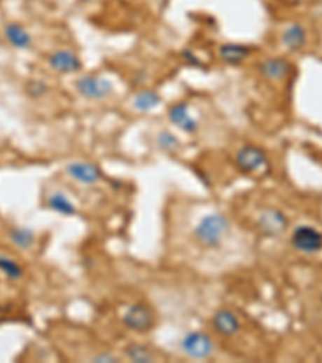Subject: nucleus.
<instances>
[{
    "label": "nucleus",
    "mask_w": 322,
    "mask_h": 363,
    "mask_svg": "<svg viewBox=\"0 0 322 363\" xmlns=\"http://www.w3.org/2000/svg\"><path fill=\"white\" fill-rule=\"evenodd\" d=\"M155 144H157V147L161 152L171 153V156H173V153H177L182 149L181 139L169 130L158 131L157 136H155Z\"/></svg>",
    "instance_id": "nucleus-18"
},
{
    "label": "nucleus",
    "mask_w": 322,
    "mask_h": 363,
    "mask_svg": "<svg viewBox=\"0 0 322 363\" xmlns=\"http://www.w3.org/2000/svg\"><path fill=\"white\" fill-rule=\"evenodd\" d=\"M179 347L182 354L193 360H206L213 355L214 343L208 334L200 331H190L182 336Z\"/></svg>",
    "instance_id": "nucleus-4"
},
{
    "label": "nucleus",
    "mask_w": 322,
    "mask_h": 363,
    "mask_svg": "<svg viewBox=\"0 0 322 363\" xmlns=\"http://www.w3.org/2000/svg\"><path fill=\"white\" fill-rule=\"evenodd\" d=\"M64 172L73 181L83 186H94L104 178L102 168L90 160H71L64 167Z\"/></svg>",
    "instance_id": "nucleus-6"
},
{
    "label": "nucleus",
    "mask_w": 322,
    "mask_h": 363,
    "mask_svg": "<svg viewBox=\"0 0 322 363\" xmlns=\"http://www.w3.org/2000/svg\"><path fill=\"white\" fill-rule=\"evenodd\" d=\"M79 2H83V4H95V2H99V0H79Z\"/></svg>",
    "instance_id": "nucleus-25"
},
{
    "label": "nucleus",
    "mask_w": 322,
    "mask_h": 363,
    "mask_svg": "<svg viewBox=\"0 0 322 363\" xmlns=\"http://www.w3.org/2000/svg\"><path fill=\"white\" fill-rule=\"evenodd\" d=\"M0 271H2V273L12 281L21 280L24 275L23 266H20L15 260H12L10 257H5V255H0Z\"/></svg>",
    "instance_id": "nucleus-21"
},
{
    "label": "nucleus",
    "mask_w": 322,
    "mask_h": 363,
    "mask_svg": "<svg viewBox=\"0 0 322 363\" xmlns=\"http://www.w3.org/2000/svg\"><path fill=\"white\" fill-rule=\"evenodd\" d=\"M235 167L246 176L261 178L271 172V162L266 151L256 144H244L234 157Z\"/></svg>",
    "instance_id": "nucleus-2"
},
{
    "label": "nucleus",
    "mask_w": 322,
    "mask_h": 363,
    "mask_svg": "<svg viewBox=\"0 0 322 363\" xmlns=\"http://www.w3.org/2000/svg\"><path fill=\"white\" fill-rule=\"evenodd\" d=\"M166 116H168V121L177 130L186 132V135H197L200 131V125H198V120L192 115L190 107L187 102H174L168 107V111H166Z\"/></svg>",
    "instance_id": "nucleus-8"
},
{
    "label": "nucleus",
    "mask_w": 322,
    "mask_h": 363,
    "mask_svg": "<svg viewBox=\"0 0 322 363\" xmlns=\"http://www.w3.org/2000/svg\"><path fill=\"white\" fill-rule=\"evenodd\" d=\"M4 37L5 41H7L8 44L16 50H28L32 47V42H34L32 36L29 34V31L26 29L23 25L16 23V21L5 23Z\"/></svg>",
    "instance_id": "nucleus-13"
},
{
    "label": "nucleus",
    "mask_w": 322,
    "mask_h": 363,
    "mask_svg": "<svg viewBox=\"0 0 322 363\" xmlns=\"http://www.w3.org/2000/svg\"><path fill=\"white\" fill-rule=\"evenodd\" d=\"M181 55H182V58H184V62L187 63V65H190V67H202L203 65L200 58L195 55V52L184 50V52L181 53Z\"/></svg>",
    "instance_id": "nucleus-23"
},
{
    "label": "nucleus",
    "mask_w": 322,
    "mask_h": 363,
    "mask_svg": "<svg viewBox=\"0 0 322 363\" xmlns=\"http://www.w3.org/2000/svg\"><path fill=\"white\" fill-rule=\"evenodd\" d=\"M321 302H322V297H321Z\"/></svg>",
    "instance_id": "nucleus-26"
},
{
    "label": "nucleus",
    "mask_w": 322,
    "mask_h": 363,
    "mask_svg": "<svg viewBox=\"0 0 322 363\" xmlns=\"http://www.w3.org/2000/svg\"><path fill=\"white\" fill-rule=\"evenodd\" d=\"M74 89L85 100L90 102H102V100L108 99L115 93V86L110 79L104 76H97V74H83L74 81Z\"/></svg>",
    "instance_id": "nucleus-3"
},
{
    "label": "nucleus",
    "mask_w": 322,
    "mask_h": 363,
    "mask_svg": "<svg viewBox=\"0 0 322 363\" xmlns=\"http://www.w3.org/2000/svg\"><path fill=\"white\" fill-rule=\"evenodd\" d=\"M47 208L63 217H76L78 213L76 205H74L73 202L68 199L66 194L62 191L52 192V194L47 197Z\"/></svg>",
    "instance_id": "nucleus-17"
},
{
    "label": "nucleus",
    "mask_w": 322,
    "mask_h": 363,
    "mask_svg": "<svg viewBox=\"0 0 322 363\" xmlns=\"http://www.w3.org/2000/svg\"><path fill=\"white\" fill-rule=\"evenodd\" d=\"M8 238L15 247L21 250H29L36 244V234L29 228L16 226L8 231Z\"/></svg>",
    "instance_id": "nucleus-19"
},
{
    "label": "nucleus",
    "mask_w": 322,
    "mask_h": 363,
    "mask_svg": "<svg viewBox=\"0 0 322 363\" xmlns=\"http://www.w3.org/2000/svg\"><path fill=\"white\" fill-rule=\"evenodd\" d=\"M94 362H118V357L110 355V354H102V355H95Z\"/></svg>",
    "instance_id": "nucleus-24"
},
{
    "label": "nucleus",
    "mask_w": 322,
    "mask_h": 363,
    "mask_svg": "<svg viewBox=\"0 0 322 363\" xmlns=\"http://www.w3.org/2000/svg\"><path fill=\"white\" fill-rule=\"evenodd\" d=\"M230 229V221L224 213L214 212L209 215L203 217L202 221L198 223L193 229V236H195L197 242L205 249H219L224 242L225 236H227Z\"/></svg>",
    "instance_id": "nucleus-1"
},
{
    "label": "nucleus",
    "mask_w": 322,
    "mask_h": 363,
    "mask_svg": "<svg viewBox=\"0 0 322 363\" xmlns=\"http://www.w3.org/2000/svg\"><path fill=\"white\" fill-rule=\"evenodd\" d=\"M47 63L53 71L60 74H78L83 71V60L71 49H57L48 53Z\"/></svg>",
    "instance_id": "nucleus-9"
},
{
    "label": "nucleus",
    "mask_w": 322,
    "mask_h": 363,
    "mask_svg": "<svg viewBox=\"0 0 322 363\" xmlns=\"http://www.w3.org/2000/svg\"><path fill=\"white\" fill-rule=\"evenodd\" d=\"M251 55V47L241 42H224L218 47L219 60L225 65L239 67Z\"/></svg>",
    "instance_id": "nucleus-12"
},
{
    "label": "nucleus",
    "mask_w": 322,
    "mask_h": 363,
    "mask_svg": "<svg viewBox=\"0 0 322 363\" xmlns=\"http://www.w3.org/2000/svg\"><path fill=\"white\" fill-rule=\"evenodd\" d=\"M132 109L137 114H152L163 104V97L155 89H139L132 97Z\"/></svg>",
    "instance_id": "nucleus-15"
},
{
    "label": "nucleus",
    "mask_w": 322,
    "mask_h": 363,
    "mask_svg": "<svg viewBox=\"0 0 322 363\" xmlns=\"http://www.w3.org/2000/svg\"><path fill=\"white\" fill-rule=\"evenodd\" d=\"M256 228L258 231L265 234V236H270V238L282 236L288 228V218L286 213L279 210V208L270 207L258 215Z\"/></svg>",
    "instance_id": "nucleus-5"
},
{
    "label": "nucleus",
    "mask_w": 322,
    "mask_h": 363,
    "mask_svg": "<svg viewBox=\"0 0 322 363\" xmlns=\"http://www.w3.org/2000/svg\"><path fill=\"white\" fill-rule=\"evenodd\" d=\"M24 93L28 97L37 100L44 97L48 93V86L44 81H41V79H31V81L24 84Z\"/></svg>",
    "instance_id": "nucleus-22"
},
{
    "label": "nucleus",
    "mask_w": 322,
    "mask_h": 363,
    "mask_svg": "<svg viewBox=\"0 0 322 363\" xmlns=\"http://www.w3.org/2000/svg\"><path fill=\"white\" fill-rule=\"evenodd\" d=\"M290 241L295 249L303 254H318L322 250V233L308 225L295 228Z\"/></svg>",
    "instance_id": "nucleus-10"
},
{
    "label": "nucleus",
    "mask_w": 322,
    "mask_h": 363,
    "mask_svg": "<svg viewBox=\"0 0 322 363\" xmlns=\"http://www.w3.org/2000/svg\"><path fill=\"white\" fill-rule=\"evenodd\" d=\"M292 69V63L284 57H270L265 58L260 65H258V71L266 81L277 83L286 79Z\"/></svg>",
    "instance_id": "nucleus-11"
},
{
    "label": "nucleus",
    "mask_w": 322,
    "mask_h": 363,
    "mask_svg": "<svg viewBox=\"0 0 322 363\" xmlns=\"http://www.w3.org/2000/svg\"><path fill=\"white\" fill-rule=\"evenodd\" d=\"M122 324L136 333H147L155 327V315L152 308L145 303H134L122 315Z\"/></svg>",
    "instance_id": "nucleus-7"
},
{
    "label": "nucleus",
    "mask_w": 322,
    "mask_h": 363,
    "mask_svg": "<svg viewBox=\"0 0 322 363\" xmlns=\"http://www.w3.org/2000/svg\"><path fill=\"white\" fill-rule=\"evenodd\" d=\"M211 324L218 334L225 336V338L237 334L240 329V322L237 315L232 310H227V308H221V310L214 313L211 318Z\"/></svg>",
    "instance_id": "nucleus-14"
},
{
    "label": "nucleus",
    "mask_w": 322,
    "mask_h": 363,
    "mask_svg": "<svg viewBox=\"0 0 322 363\" xmlns=\"http://www.w3.org/2000/svg\"><path fill=\"white\" fill-rule=\"evenodd\" d=\"M126 357L131 362H137V363L155 362V355L142 344H129L126 347Z\"/></svg>",
    "instance_id": "nucleus-20"
},
{
    "label": "nucleus",
    "mask_w": 322,
    "mask_h": 363,
    "mask_svg": "<svg viewBox=\"0 0 322 363\" xmlns=\"http://www.w3.org/2000/svg\"><path fill=\"white\" fill-rule=\"evenodd\" d=\"M306 42H308V34H306L304 26L300 23L288 25L281 34V44L290 52H297L300 49H303Z\"/></svg>",
    "instance_id": "nucleus-16"
}]
</instances>
